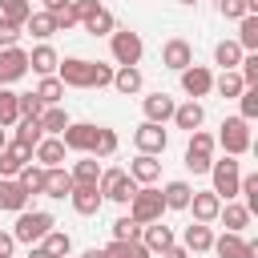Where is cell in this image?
<instances>
[{
    "instance_id": "6da1fadb",
    "label": "cell",
    "mask_w": 258,
    "mask_h": 258,
    "mask_svg": "<svg viewBox=\"0 0 258 258\" xmlns=\"http://www.w3.org/2000/svg\"><path fill=\"white\" fill-rule=\"evenodd\" d=\"M52 226H56V222H52L48 210H20V214H16V226H12L8 234H12L16 242H24V246H36Z\"/></svg>"
},
{
    "instance_id": "7a4b0ae2",
    "label": "cell",
    "mask_w": 258,
    "mask_h": 258,
    "mask_svg": "<svg viewBox=\"0 0 258 258\" xmlns=\"http://www.w3.org/2000/svg\"><path fill=\"white\" fill-rule=\"evenodd\" d=\"M161 210H165V202H161V189H153V185H137V194L129 198V218L137 226L161 222Z\"/></svg>"
},
{
    "instance_id": "3957f363",
    "label": "cell",
    "mask_w": 258,
    "mask_h": 258,
    "mask_svg": "<svg viewBox=\"0 0 258 258\" xmlns=\"http://www.w3.org/2000/svg\"><path fill=\"white\" fill-rule=\"evenodd\" d=\"M214 145H222L226 157H242V153L250 149V121H242V117H226V121H222V133L214 137Z\"/></svg>"
},
{
    "instance_id": "277c9868",
    "label": "cell",
    "mask_w": 258,
    "mask_h": 258,
    "mask_svg": "<svg viewBox=\"0 0 258 258\" xmlns=\"http://www.w3.org/2000/svg\"><path fill=\"white\" fill-rule=\"evenodd\" d=\"M97 194H101L105 202H121V206H125V202H129V198L137 194V181H133V177H129L125 169H117V165H113V169H101Z\"/></svg>"
},
{
    "instance_id": "5b68a950",
    "label": "cell",
    "mask_w": 258,
    "mask_h": 258,
    "mask_svg": "<svg viewBox=\"0 0 258 258\" xmlns=\"http://www.w3.org/2000/svg\"><path fill=\"white\" fill-rule=\"evenodd\" d=\"M109 52H113L117 64H137L141 52H145V44H141V36L133 28H113L109 32Z\"/></svg>"
},
{
    "instance_id": "8992f818",
    "label": "cell",
    "mask_w": 258,
    "mask_h": 258,
    "mask_svg": "<svg viewBox=\"0 0 258 258\" xmlns=\"http://www.w3.org/2000/svg\"><path fill=\"white\" fill-rule=\"evenodd\" d=\"M185 165H189L194 173H210V165H214V137H210L206 129H194V133H189Z\"/></svg>"
},
{
    "instance_id": "52a82bcc",
    "label": "cell",
    "mask_w": 258,
    "mask_h": 258,
    "mask_svg": "<svg viewBox=\"0 0 258 258\" xmlns=\"http://www.w3.org/2000/svg\"><path fill=\"white\" fill-rule=\"evenodd\" d=\"M210 177H214V194H218L222 202H234V198H238L242 169H238V161H234V157H226V161H214V165H210Z\"/></svg>"
},
{
    "instance_id": "ba28073f",
    "label": "cell",
    "mask_w": 258,
    "mask_h": 258,
    "mask_svg": "<svg viewBox=\"0 0 258 258\" xmlns=\"http://www.w3.org/2000/svg\"><path fill=\"white\" fill-rule=\"evenodd\" d=\"M133 145H137L141 153L157 157V153H165V145H169V133H165L161 125H153V121H141V125L133 129Z\"/></svg>"
},
{
    "instance_id": "9c48e42d",
    "label": "cell",
    "mask_w": 258,
    "mask_h": 258,
    "mask_svg": "<svg viewBox=\"0 0 258 258\" xmlns=\"http://www.w3.org/2000/svg\"><path fill=\"white\" fill-rule=\"evenodd\" d=\"M218 258H258V242H246L242 234H222L210 246Z\"/></svg>"
},
{
    "instance_id": "30bf717a",
    "label": "cell",
    "mask_w": 258,
    "mask_h": 258,
    "mask_svg": "<svg viewBox=\"0 0 258 258\" xmlns=\"http://www.w3.org/2000/svg\"><path fill=\"white\" fill-rule=\"evenodd\" d=\"M56 81H60L64 89H89V60L64 56V60L56 64Z\"/></svg>"
},
{
    "instance_id": "8fae6325",
    "label": "cell",
    "mask_w": 258,
    "mask_h": 258,
    "mask_svg": "<svg viewBox=\"0 0 258 258\" xmlns=\"http://www.w3.org/2000/svg\"><path fill=\"white\" fill-rule=\"evenodd\" d=\"M181 89L189 93V101H198V97L214 93V73L206 64H189V69H181Z\"/></svg>"
},
{
    "instance_id": "7c38bea8",
    "label": "cell",
    "mask_w": 258,
    "mask_h": 258,
    "mask_svg": "<svg viewBox=\"0 0 258 258\" xmlns=\"http://www.w3.org/2000/svg\"><path fill=\"white\" fill-rule=\"evenodd\" d=\"M28 73V52L24 48H0V85L8 89L12 81H20Z\"/></svg>"
},
{
    "instance_id": "4fadbf2b",
    "label": "cell",
    "mask_w": 258,
    "mask_h": 258,
    "mask_svg": "<svg viewBox=\"0 0 258 258\" xmlns=\"http://www.w3.org/2000/svg\"><path fill=\"white\" fill-rule=\"evenodd\" d=\"M161 64H165V69H173V73L189 69V64H194V48H189V40H181V36L165 40V44H161Z\"/></svg>"
},
{
    "instance_id": "5bb4252c",
    "label": "cell",
    "mask_w": 258,
    "mask_h": 258,
    "mask_svg": "<svg viewBox=\"0 0 258 258\" xmlns=\"http://www.w3.org/2000/svg\"><path fill=\"white\" fill-rule=\"evenodd\" d=\"M185 210H194V222H202V226H210V222H218V210H222V198L214 194V189H194V198H189V206Z\"/></svg>"
},
{
    "instance_id": "9a60e30c",
    "label": "cell",
    "mask_w": 258,
    "mask_h": 258,
    "mask_svg": "<svg viewBox=\"0 0 258 258\" xmlns=\"http://www.w3.org/2000/svg\"><path fill=\"white\" fill-rule=\"evenodd\" d=\"M93 137H97V125H89V121H69V129L60 133V141H64V149H73V153H89L93 149Z\"/></svg>"
},
{
    "instance_id": "2e32d148",
    "label": "cell",
    "mask_w": 258,
    "mask_h": 258,
    "mask_svg": "<svg viewBox=\"0 0 258 258\" xmlns=\"http://www.w3.org/2000/svg\"><path fill=\"white\" fill-rule=\"evenodd\" d=\"M141 242H145L149 254H165L169 246H177V238H173V230H169L165 222H149V226H141Z\"/></svg>"
},
{
    "instance_id": "e0dca14e",
    "label": "cell",
    "mask_w": 258,
    "mask_h": 258,
    "mask_svg": "<svg viewBox=\"0 0 258 258\" xmlns=\"http://www.w3.org/2000/svg\"><path fill=\"white\" fill-rule=\"evenodd\" d=\"M28 161H32V149H24V145L8 141V145L0 149V177H16Z\"/></svg>"
},
{
    "instance_id": "ac0fdd59",
    "label": "cell",
    "mask_w": 258,
    "mask_h": 258,
    "mask_svg": "<svg viewBox=\"0 0 258 258\" xmlns=\"http://www.w3.org/2000/svg\"><path fill=\"white\" fill-rule=\"evenodd\" d=\"M141 109H145V121H153V125H165L169 117H173V97L169 93H149L145 101H141Z\"/></svg>"
},
{
    "instance_id": "d6986e66",
    "label": "cell",
    "mask_w": 258,
    "mask_h": 258,
    "mask_svg": "<svg viewBox=\"0 0 258 258\" xmlns=\"http://www.w3.org/2000/svg\"><path fill=\"white\" fill-rule=\"evenodd\" d=\"M137 185H153L157 177H161V161L157 157H149V153H137L133 161H129V169H125Z\"/></svg>"
},
{
    "instance_id": "ffe728a7",
    "label": "cell",
    "mask_w": 258,
    "mask_h": 258,
    "mask_svg": "<svg viewBox=\"0 0 258 258\" xmlns=\"http://www.w3.org/2000/svg\"><path fill=\"white\" fill-rule=\"evenodd\" d=\"M0 210H8V214L28 210V194H24V185L16 177H0Z\"/></svg>"
},
{
    "instance_id": "44dd1931",
    "label": "cell",
    "mask_w": 258,
    "mask_h": 258,
    "mask_svg": "<svg viewBox=\"0 0 258 258\" xmlns=\"http://www.w3.org/2000/svg\"><path fill=\"white\" fill-rule=\"evenodd\" d=\"M64 153H69V149H64V141H60V137H44V141L32 149V161H36V165H44V169H56V165L64 161Z\"/></svg>"
},
{
    "instance_id": "7402d4cb",
    "label": "cell",
    "mask_w": 258,
    "mask_h": 258,
    "mask_svg": "<svg viewBox=\"0 0 258 258\" xmlns=\"http://www.w3.org/2000/svg\"><path fill=\"white\" fill-rule=\"evenodd\" d=\"M69 202H73V210L81 214V218H93L97 210H101V194H97V185H73V194H69Z\"/></svg>"
},
{
    "instance_id": "603a6c76",
    "label": "cell",
    "mask_w": 258,
    "mask_h": 258,
    "mask_svg": "<svg viewBox=\"0 0 258 258\" xmlns=\"http://www.w3.org/2000/svg\"><path fill=\"white\" fill-rule=\"evenodd\" d=\"M210 246H214V230L210 226H202V222L185 226V234H181V250L185 254H206Z\"/></svg>"
},
{
    "instance_id": "cb8c5ba5",
    "label": "cell",
    "mask_w": 258,
    "mask_h": 258,
    "mask_svg": "<svg viewBox=\"0 0 258 258\" xmlns=\"http://www.w3.org/2000/svg\"><path fill=\"white\" fill-rule=\"evenodd\" d=\"M56 64H60V56H56L52 44H36V48L28 52V69L40 73V77H56Z\"/></svg>"
},
{
    "instance_id": "d4e9b609",
    "label": "cell",
    "mask_w": 258,
    "mask_h": 258,
    "mask_svg": "<svg viewBox=\"0 0 258 258\" xmlns=\"http://www.w3.org/2000/svg\"><path fill=\"white\" fill-rule=\"evenodd\" d=\"M218 222H226V234H242V230L250 226V210H246L242 202H222Z\"/></svg>"
},
{
    "instance_id": "484cf974",
    "label": "cell",
    "mask_w": 258,
    "mask_h": 258,
    "mask_svg": "<svg viewBox=\"0 0 258 258\" xmlns=\"http://www.w3.org/2000/svg\"><path fill=\"white\" fill-rule=\"evenodd\" d=\"M141 85H145V77H141V69H137V64H121V69L113 73V89H117L121 97L141 93Z\"/></svg>"
},
{
    "instance_id": "4316f807",
    "label": "cell",
    "mask_w": 258,
    "mask_h": 258,
    "mask_svg": "<svg viewBox=\"0 0 258 258\" xmlns=\"http://www.w3.org/2000/svg\"><path fill=\"white\" fill-rule=\"evenodd\" d=\"M177 129H185V133H194V129H202V121H206V109L198 105V101H185V105H177L173 109V117H169Z\"/></svg>"
},
{
    "instance_id": "83f0119b",
    "label": "cell",
    "mask_w": 258,
    "mask_h": 258,
    "mask_svg": "<svg viewBox=\"0 0 258 258\" xmlns=\"http://www.w3.org/2000/svg\"><path fill=\"white\" fill-rule=\"evenodd\" d=\"M36 121H40V129H44V137H60V133L69 129V113H64L60 105H44V113H40Z\"/></svg>"
},
{
    "instance_id": "f1b7e54d",
    "label": "cell",
    "mask_w": 258,
    "mask_h": 258,
    "mask_svg": "<svg viewBox=\"0 0 258 258\" xmlns=\"http://www.w3.org/2000/svg\"><path fill=\"white\" fill-rule=\"evenodd\" d=\"M73 194V177H69V169H44V198H69Z\"/></svg>"
},
{
    "instance_id": "f546056e",
    "label": "cell",
    "mask_w": 258,
    "mask_h": 258,
    "mask_svg": "<svg viewBox=\"0 0 258 258\" xmlns=\"http://www.w3.org/2000/svg\"><path fill=\"white\" fill-rule=\"evenodd\" d=\"M16 145H24V149H36L40 141H44V129H40V121L36 117H20V125H16V137H12Z\"/></svg>"
},
{
    "instance_id": "4dcf8cb0",
    "label": "cell",
    "mask_w": 258,
    "mask_h": 258,
    "mask_svg": "<svg viewBox=\"0 0 258 258\" xmlns=\"http://www.w3.org/2000/svg\"><path fill=\"white\" fill-rule=\"evenodd\" d=\"M189 198H194L189 181H165V189H161L165 210H185V206H189Z\"/></svg>"
},
{
    "instance_id": "1f68e13d",
    "label": "cell",
    "mask_w": 258,
    "mask_h": 258,
    "mask_svg": "<svg viewBox=\"0 0 258 258\" xmlns=\"http://www.w3.org/2000/svg\"><path fill=\"white\" fill-rule=\"evenodd\" d=\"M69 177H73V185H97V181H101V165H97V157H85V161H73V169H69Z\"/></svg>"
},
{
    "instance_id": "d6a6232c",
    "label": "cell",
    "mask_w": 258,
    "mask_h": 258,
    "mask_svg": "<svg viewBox=\"0 0 258 258\" xmlns=\"http://www.w3.org/2000/svg\"><path fill=\"white\" fill-rule=\"evenodd\" d=\"M81 24H85V32H93V36H109V32L117 28V20H113V12H109L105 4H101V8L93 12V16H85Z\"/></svg>"
},
{
    "instance_id": "836d02e7",
    "label": "cell",
    "mask_w": 258,
    "mask_h": 258,
    "mask_svg": "<svg viewBox=\"0 0 258 258\" xmlns=\"http://www.w3.org/2000/svg\"><path fill=\"white\" fill-rule=\"evenodd\" d=\"M24 32H28V36H36V40H48V36L56 32V20H52V12H32V16L24 20Z\"/></svg>"
},
{
    "instance_id": "e575fe53",
    "label": "cell",
    "mask_w": 258,
    "mask_h": 258,
    "mask_svg": "<svg viewBox=\"0 0 258 258\" xmlns=\"http://www.w3.org/2000/svg\"><path fill=\"white\" fill-rule=\"evenodd\" d=\"M246 85H242V77H238V69H226L222 77H214V93L218 97H226V101H238V93H242Z\"/></svg>"
},
{
    "instance_id": "d590c367",
    "label": "cell",
    "mask_w": 258,
    "mask_h": 258,
    "mask_svg": "<svg viewBox=\"0 0 258 258\" xmlns=\"http://www.w3.org/2000/svg\"><path fill=\"white\" fill-rule=\"evenodd\" d=\"M16 181L24 185V194L32 198V194H44V165H36V161H28L20 173H16Z\"/></svg>"
},
{
    "instance_id": "8d00e7d4",
    "label": "cell",
    "mask_w": 258,
    "mask_h": 258,
    "mask_svg": "<svg viewBox=\"0 0 258 258\" xmlns=\"http://www.w3.org/2000/svg\"><path fill=\"white\" fill-rule=\"evenodd\" d=\"M32 16V4L28 0H0V20H8V24H16V28H24V20Z\"/></svg>"
},
{
    "instance_id": "74e56055",
    "label": "cell",
    "mask_w": 258,
    "mask_h": 258,
    "mask_svg": "<svg viewBox=\"0 0 258 258\" xmlns=\"http://www.w3.org/2000/svg\"><path fill=\"white\" fill-rule=\"evenodd\" d=\"M238 48L242 52H258V16H242L238 20Z\"/></svg>"
},
{
    "instance_id": "f35d334b",
    "label": "cell",
    "mask_w": 258,
    "mask_h": 258,
    "mask_svg": "<svg viewBox=\"0 0 258 258\" xmlns=\"http://www.w3.org/2000/svg\"><path fill=\"white\" fill-rule=\"evenodd\" d=\"M242 56H246V52L238 48V40H218V48H214V60L222 64V73H226V69H238Z\"/></svg>"
},
{
    "instance_id": "ab89813d",
    "label": "cell",
    "mask_w": 258,
    "mask_h": 258,
    "mask_svg": "<svg viewBox=\"0 0 258 258\" xmlns=\"http://www.w3.org/2000/svg\"><path fill=\"white\" fill-rule=\"evenodd\" d=\"M117 133L113 129H105V125H97V137H93V149H89V157H113L117 153Z\"/></svg>"
},
{
    "instance_id": "60d3db41",
    "label": "cell",
    "mask_w": 258,
    "mask_h": 258,
    "mask_svg": "<svg viewBox=\"0 0 258 258\" xmlns=\"http://www.w3.org/2000/svg\"><path fill=\"white\" fill-rule=\"evenodd\" d=\"M40 246H44L52 258H69V254H73V238H69L64 230H48V234L40 238Z\"/></svg>"
},
{
    "instance_id": "b9f144b4",
    "label": "cell",
    "mask_w": 258,
    "mask_h": 258,
    "mask_svg": "<svg viewBox=\"0 0 258 258\" xmlns=\"http://www.w3.org/2000/svg\"><path fill=\"white\" fill-rule=\"evenodd\" d=\"M105 254H109V258H153V254L145 250L141 238H133V242H109Z\"/></svg>"
},
{
    "instance_id": "7bdbcfd3",
    "label": "cell",
    "mask_w": 258,
    "mask_h": 258,
    "mask_svg": "<svg viewBox=\"0 0 258 258\" xmlns=\"http://www.w3.org/2000/svg\"><path fill=\"white\" fill-rule=\"evenodd\" d=\"M16 97H20V93H12V89H4V85H0V129H8V125H16V121H20Z\"/></svg>"
},
{
    "instance_id": "ee69618b",
    "label": "cell",
    "mask_w": 258,
    "mask_h": 258,
    "mask_svg": "<svg viewBox=\"0 0 258 258\" xmlns=\"http://www.w3.org/2000/svg\"><path fill=\"white\" fill-rule=\"evenodd\" d=\"M36 97H40L44 105H60V97H64V85H60L56 77H44V81L36 85Z\"/></svg>"
},
{
    "instance_id": "f6af8a7d",
    "label": "cell",
    "mask_w": 258,
    "mask_h": 258,
    "mask_svg": "<svg viewBox=\"0 0 258 258\" xmlns=\"http://www.w3.org/2000/svg\"><path fill=\"white\" fill-rule=\"evenodd\" d=\"M238 77H242V85H246V89H258V52H246V56H242Z\"/></svg>"
},
{
    "instance_id": "bcb514c9",
    "label": "cell",
    "mask_w": 258,
    "mask_h": 258,
    "mask_svg": "<svg viewBox=\"0 0 258 258\" xmlns=\"http://www.w3.org/2000/svg\"><path fill=\"white\" fill-rule=\"evenodd\" d=\"M105 85H113V64L89 60V89H105Z\"/></svg>"
},
{
    "instance_id": "7dc6e473",
    "label": "cell",
    "mask_w": 258,
    "mask_h": 258,
    "mask_svg": "<svg viewBox=\"0 0 258 258\" xmlns=\"http://www.w3.org/2000/svg\"><path fill=\"white\" fill-rule=\"evenodd\" d=\"M133 238H141V226L125 214V218H117L113 222V242H133Z\"/></svg>"
},
{
    "instance_id": "c3c4849f",
    "label": "cell",
    "mask_w": 258,
    "mask_h": 258,
    "mask_svg": "<svg viewBox=\"0 0 258 258\" xmlns=\"http://www.w3.org/2000/svg\"><path fill=\"white\" fill-rule=\"evenodd\" d=\"M16 109H20V117H40V113H44V101H40L36 93H20V97H16Z\"/></svg>"
},
{
    "instance_id": "681fc988",
    "label": "cell",
    "mask_w": 258,
    "mask_h": 258,
    "mask_svg": "<svg viewBox=\"0 0 258 258\" xmlns=\"http://www.w3.org/2000/svg\"><path fill=\"white\" fill-rule=\"evenodd\" d=\"M238 105H242L238 117H242V121H254V117H258V89H242V93H238Z\"/></svg>"
},
{
    "instance_id": "f907efd6",
    "label": "cell",
    "mask_w": 258,
    "mask_h": 258,
    "mask_svg": "<svg viewBox=\"0 0 258 258\" xmlns=\"http://www.w3.org/2000/svg\"><path fill=\"white\" fill-rule=\"evenodd\" d=\"M218 8H222L226 20H242V16H250V12H246V0H222Z\"/></svg>"
},
{
    "instance_id": "816d5d0a",
    "label": "cell",
    "mask_w": 258,
    "mask_h": 258,
    "mask_svg": "<svg viewBox=\"0 0 258 258\" xmlns=\"http://www.w3.org/2000/svg\"><path fill=\"white\" fill-rule=\"evenodd\" d=\"M20 32H24V28H16V24H8V20H0V48H16V40H20Z\"/></svg>"
},
{
    "instance_id": "f5cc1de1",
    "label": "cell",
    "mask_w": 258,
    "mask_h": 258,
    "mask_svg": "<svg viewBox=\"0 0 258 258\" xmlns=\"http://www.w3.org/2000/svg\"><path fill=\"white\" fill-rule=\"evenodd\" d=\"M52 20H56V32H64V28H73V24H81V20H77V12H73V0H69V8H60V12L52 16Z\"/></svg>"
},
{
    "instance_id": "db71d44e",
    "label": "cell",
    "mask_w": 258,
    "mask_h": 258,
    "mask_svg": "<svg viewBox=\"0 0 258 258\" xmlns=\"http://www.w3.org/2000/svg\"><path fill=\"white\" fill-rule=\"evenodd\" d=\"M101 8V0H73V12H77V20H85V16H93Z\"/></svg>"
},
{
    "instance_id": "11a10c76",
    "label": "cell",
    "mask_w": 258,
    "mask_h": 258,
    "mask_svg": "<svg viewBox=\"0 0 258 258\" xmlns=\"http://www.w3.org/2000/svg\"><path fill=\"white\" fill-rule=\"evenodd\" d=\"M12 250H16V238L0 230V258H12Z\"/></svg>"
},
{
    "instance_id": "9f6ffc18",
    "label": "cell",
    "mask_w": 258,
    "mask_h": 258,
    "mask_svg": "<svg viewBox=\"0 0 258 258\" xmlns=\"http://www.w3.org/2000/svg\"><path fill=\"white\" fill-rule=\"evenodd\" d=\"M60 8H69V0H44V12H52V16H56Z\"/></svg>"
},
{
    "instance_id": "6f0895ef",
    "label": "cell",
    "mask_w": 258,
    "mask_h": 258,
    "mask_svg": "<svg viewBox=\"0 0 258 258\" xmlns=\"http://www.w3.org/2000/svg\"><path fill=\"white\" fill-rule=\"evenodd\" d=\"M28 258H52V254H48V250L36 242V246H28Z\"/></svg>"
},
{
    "instance_id": "680465c9",
    "label": "cell",
    "mask_w": 258,
    "mask_h": 258,
    "mask_svg": "<svg viewBox=\"0 0 258 258\" xmlns=\"http://www.w3.org/2000/svg\"><path fill=\"white\" fill-rule=\"evenodd\" d=\"M81 258H109V254H105V250H97V246H93V250H85V254H81Z\"/></svg>"
},
{
    "instance_id": "91938a15",
    "label": "cell",
    "mask_w": 258,
    "mask_h": 258,
    "mask_svg": "<svg viewBox=\"0 0 258 258\" xmlns=\"http://www.w3.org/2000/svg\"><path fill=\"white\" fill-rule=\"evenodd\" d=\"M4 145H8V129H0V149H4Z\"/></svg>"
},
{
    "instance_id": "94428289",
    "label": "cell",
    "mask_w": 258,
    "mask_h": 258,
    "mask_svg": "<svg viewBox=\"0 0 258 258\" xmlns=\"http://www.w3.org/2000/svg\"><path fill=\"white\" fill-rule=\"evenodd\" d=\"M181 4H198V0H181Z\"/></svg>"
}]
</instances>
